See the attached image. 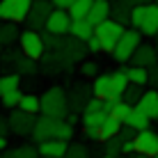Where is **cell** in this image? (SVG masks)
Listing matches in <instances>:
<instances>
[{"instance_id": "cell-46", "label": "cell", "mask_w": 158, "mask_h": 158, "mask_svg": "<svg viewBox=\"0 0 158 158\" xmlns=\"http://www.w3.org/2000/svg\"><path fill=\"white\" fill-rule=\"evenodd\" d=\"M85 135L92 140H99V128H85Z\"/></svg>"}, {"instance_id": "cell-37", "label": "cell", "mask_w": 158, "mask_h": 158, "mask_svg": "<svg viewBox=\"0 0 158 158\" xmlns=\"http://www.w3.org/2000/svg\"><path fill=\"white\" fill-rule=\"evenodd\" d=\"M131 108H133V106H128L124 99H112V108H110V112H108V115H112V117H117L119 122H124V117L128 115Z\"/></svg>"}, {"instance_id": "cell-36", "label": "cell", "mask_w": 158, "mask_h": 158, "mask_svg": "<svg viewBox=\"0 0 158 158\" xmlns=\"http://www.w3.org/2000/svg\"><path fill=\"white\" fill-rule=\"evenodd\" d=\"M21 96H23V92H21V87H19V89H12V92L0 94V101H2V106L7 108V110H14V108H19Z\"/></svg>"}, {"instance_id": "cell-12", "label": "cell", "mask_w": 158, "mask_h": 158, "mask_svg": "<svg viewBox=\"0 0 158 158\" xmlns=\"http://www.w3.org/2000/svg\"><path fill=\"white\" fill-rule=\"evenodd\" d=\"M69 28H71V14L69 9H62V7H53L51 16L46 21V28L48 32H55V35H69Z\"/></svg>"}, {"instance_id": "cell-1", "label": "cell", "mask_w": 158, "mask_h": 158, "mask_svg": "<svg viewBox=\"0 0 158 158\" xmlns=\"http://www.w3.org/2000/svg\"><path fill=\"white\" fill-rule=\"evenodd\" d=\"M71 140L73 138V124H69L64 117H48L39 115L35 122V131H32V142H44V140Z\"/></svg>"}, {"instance_id": "cell-21", "label": "cell", "mask_w": 158, "mask_h": 158, "mask_svg": "<svg viewBox=\"0 0 158 158\" xmlns=\"http://www.w3.org/2000/svg\"><path fill=\"white\" fill-rule=\"evenodd\" d=\"M124 124L131 126V128H135V131H142V128H149V126H151V119L147 117L138 106H133V108L128 110V115L124 117Z\"/></svg>"}, {"instance_id": "cell-17", "label": "cell", "mask_w": 158, "mask_h": 158, "mask_svg": "<svg viewBox=\"0 0 158 158\" xmlns=\"http://www.w3.org/2000/svg\"><path fill=\"white\" fill-rule=\"evenodd\" d=\"M110 12H112V2L110 0H94L89 7V14H87V21L92 25H99L101 21L110 19Z\"/></svg>"}, {"instance_id": "cell-35", "label": "cell", "mask_w": 158, "mask_h": 158, "mask_svg": "<svg viewBox=\"0 0 158 158\" xmlns=\"http://www.w3.org/2000/svg\"><path fill=\"white\" fill-rule=\"evenodd\" d=\"M122 144H124V138L122 135H112V138H108L106 142H103V149H106L108 156H122Z\"/></svg>"}, {"instance_id": "cell-9", "label": "cell", "mask_w": 158, "mask_h": 158, "mask_svg": "<svg viewBox=\"0 0 158 158\" xmlns=\"http://www.w3.org/2000/svg\"><path fill=\"white\" fill-rule=\"evenodd\" d=\"M60 53H62L64 60L69 62V67H76V64H80L87 57V53H89V51H87V41L67 35V41H64V46L60 48Z\"/></svg>"}, {"instance_id": "cell-26", "label": "cell", "mask_w": 158, "mask_h": 158, "mask_svg": "<svg viewBox=\"0 0 158 158\" xmlns=\"http://www.w3.org/2000/svg\"><path fill=\"white\" fill-rule=\"evenodd\" d=\"M2 158H41V156L35 144H21L16 149H7L2 154Z\"/></svg>"}, {"instance_id": "cell-48", "label": "cell", "mask_w": 158, "mask_h": 158, "mask_svg": "<svg viewBox=\"0 0 158 158\" xmlns=\"http://www.w3.org/2000/svg\"><path fill=\"white\" fill-rule=\"evenodd\" d=\"M126 2L131 7H135V5H147V2H151V0H126Z\"/></svg>"}, {"instance_id": "cell-42", "label": "cell", "mask_w": 158, "mask_h": 158, "mask_svg": "<svg viewBox=\"0 0 158 158\" xmlns=\"http://www.w3.org/2000/svg\"><path fill=\"white\" fill-rule=\"evenodd\" d=\"M128 154H135V142L133 140H124V144H122V156H128Z\"/></svg>"}, {"instance_id": "cell-3", "label": "cell", "mask_w": 158, "mask_h": 158, "mask_svg": "<svg viewBox=\"0 0 158 158\" xmlns=\"http://www.w3.org/2000/svg\"><path fill=\"white\" fill-rule=\"evenodd\" d=\"M140 44H142V32H140L138 28H126V30H124V35L119 37L115 51H112L110 55L115 57V62L126 64V62H131V57H133L135 48H138Z\"/></svg>"}, {"instance_id": "cell-20", "label": "cell", "mask_w": 158, "mask_h": 158, "mask_svg": "<svg viewBox=\"0 0 158 158\" xmlns=\"http://www.w3.org/2000/svg\"><path fill=\"white\" fill-rule=\"evenodd\" d=\"M19 37H21L19 23H14V21H2L0 23V48H7L12 44H16Z\"/></svg>"}, {"instance_id": "cell-22", "label": "cell", "mask_w": 158, "mask_h": 158, "mask_svg": "<svg viewBox=\"0 0 158 158\" xmlns=\"http://www.w3.org/2000/svg\"><path fill=\"white\" fill-rule=\"evenodd\" d=\"M69 35L76 37V39L87 41L92 35H94V25L87 19H71V28H69Z\"/></svg>"}, {"instance_id": "cell-18", "label": "cell", "mask_w": 158, "mask_h": 158, "mask_svg": "<svg viewBox=\"0 0 158 158\" xmlns=\"http://www.w3.org/2000/svg\"><path fill=\"white\" fill-rule=\"evenodd\" d=\"M92 92L96 99H110L112 96V76L110 73H99L92 78Z\"/></svg>"}, {"instance_id": "cell-7", "label": "cell", "mask_w": 158, "mask_h": 158, "mask_svg": "<svg viewBox=\"0 0 158 158\" xmlns=\"http://www.w3.org/2000/svg\"><path fill=\"white\" fill-rule=\"evenodd\" d=\"M32 0H0V21L25 23Z\"/></svg>"}, {"instance_id": "cell-40", "label": "cell", "mask_w": 158, "mask_h": 158, "mask_svg": "<svg viewBox=\"0 0 158 158\" xmlns=\"http://www.w3.org/2000/svg\"><path fill=\"white\" fill-rule=\"evenodd\" d=\"M64 158H89V154H87V149L83 144H71L67 149V154H64Z\"/></svg>"}, {"instance_id": "cell-56", "label": "cell", "mask_w": 158, "mask_h": 158, "mask_svg": "<svg viewBox=\"0 0 158 158\" xmlns=\"http://www.w3.org/2000/svg\"><path fill=\"white\" fill-rule=\"evenodd\" d=\"M32 2H35V0H32Z\"/></svg>"}, {"instance_id": "cell-34", "label": "cell", "mask_w": 158, "mask_h": 158, "mask_svg": "<svg viewBox=\"0 0 158 158\" xmlns=\"http://www.w3.org/2000/svg\"><path fill=\"white\" fill-rule=\"evenodd\" d=\"M92 2H94V0H76L71 7H69V14H71V19H87Z\"/></svg>"}, {"instance_id": "cell-43", "label": "cell", "mask_w": 158, "mask_h": 158, "mask_svg": "<svg viewBox=\"0 0 158 158\" xmlns=\"http://www.w3.org/2000/svg\"><path fill=\"white\" fill-rule=\"evenodd\" d=\"M149 83L158 87V64H154V67H149Z\"/></svg>"}, {"instance_id": "cell-33", "label": "cell", "mask_w": 158, "mask_h": 158, "mask_svg": "<svg viewBox=\"0 0 158 158\" xmlns=\"http://www.w3.org/2000/svg\"><path fill=\"white\" fill-rule=\"evenodd\" d=\"M142 94H144V89H142V85H133L131 83L126 89H124V94H122V99L128 103V106H138V101L142 99Z\"/></svg>"}, {"instance_id": "cell-11", "label": "cell", "mask_w": 158, "mask_h": 158, "mask_svg": "<svg viewBox=\"0 0 158 158\" xmlns=\"http://www.w3.org/2000/svg\"><path fill=\"white\" fill-rule=\"evenodd\" d=\"M69 110L71 112H83L85 106L89 103V99L94 96V92H92V85L89 83H76L71 85V89H69Z\"/></svg>"}, {"instance_id": "cell-13", "label": "cell", "mask_w": 158, "mask_h": 158, "mask_svg": "<svg viewBox=\"0 0 158 158\" xmlns=\"http://www.w3.org/2000/svg\"><path fill=\"white\" fill-rule=\"evenodd\" d=\"M41 69H44L46 76H57V73L69 71L73 67H69V62L64 60V55L60 51H46L44 57H41Z\"/></svg>"}, {"instance_id": "cell-14", "label": "cell", "mask_w": 158, "mask_h": 158, "mask_svg": "<svg viewBox=\"0 0 158 158\" xmlns=\"http://www.w3.org/2000/svg\"><path fill=\"white\" fill-rule=\"evenodd\" d=\"M140 32L144 37H156L158 32V5L156 2H147L144 5V19L140 23Z\"/></svg>"}, {"instance_id": "cell-19", "label": "cell", "mask_w": 158, "mask_h": 158, "mask_svg": "<svg viewBox=\"0 0 158 158\" xmlns=\"http://www.w3.org/2000/svg\"><path fill=\"white\" fill-rule=\"evenodd\" d=\"M138 108L149 119H158V89H147L142 99L138 101Z\"/></svg>"}, {"instance_id": "cell-38", "label": "cell", "mask_w": 158, "mask_h": 158, "mask_svg": "<svg viewBox=\"0 0 158 158\" xmlns=\"http://www.w3.org/2000/svg\"><path fill=\"white\" fill-rule=\"evenodd\" d=\"M78 71L85 76V78H94V76H99V62H94V60H83V62L78 64Z\"/></svg>"}, {"instance_id": "cell-28", "label": "cell", "mask_w": 158, "mask_h": 158, "mask_svg": "<svg viewBox=\"0 0 158 158\" xmlns=\"http://www.w3.org/2000/svg\"><path fill=\"white\" fill-rule=\"evenodd\" d=\"M19 108L25 110V112H30V115H39L41 112V101H39L37 94H23L21 101H19Z\"/></svg>"}, {"instance_id": "cell-23", "label": "cell", "mask_w": 158, "mask_h": 158, "mask_svg": "<svg viewBox=\"0 0 158 158\" xmlns=\"http://www.w3.org/2000/svg\"><path fill=\"white\" fill-rule=\"evenodd\" d=\"M124 126V122H119L117 117H112V115H108L106 117V122L99 126V142H106L108 138H112V135H119V131H122Z\"/></svg>"}, {"instance_id": "cell-45", "label": "cell", "mask_w": 158, "mask_h": 158, "mask_svg": "<svg viewBox=\"0 0 158 158\" xmlns=\"http://www.w3.org/2000/svg\"><path fill=\"white\" fill-rule=\"evenodd\" d=\"M0 133H2V135L9 133V119L2 117V115H0Z\"/></svg>"}, {"instance_id": "cell-39", "label": "cell", "mask_w": 158, "mask_h": 158, "mask_svg": "<svg viewBox=\"0 0 158 158\" xmlns=\"http://www.w3.org/2000/svg\"><path fill=\"white\" fill-rule=\"evenodd\" d=\"M23 53L21 51H2L0 53V64H2L5 69H12L14 71V64H16V60H19Z\"/></svg>"}, {"instance_id": "cell-30", "label": "cell", "mask_w": 158, "mask_h": 158, "mask_svg": "<svg viewBox=\"0 0 158 158\" xmlns=\"http://www.w3.org/2000/svg\"><path fill=\"white\" fill-rule=\"evenodd\" d=\"M41 37H44L46 51H60L67 41V35H55V32H48V30H41Z\"/></svg>"}, {"instance_id": "cell-47", "label": "cell", "mask_w": 158, "mask_h": 158, "mask_svg": "<svg viewBox=\"0 0 158 158\" xmlns=\"http://www.w3.org/2000/svg\"><path fill=\"white\" fill-rule=\"evenodd\" d=\"M5 149H7V135H2V133H0V154H2Z\"/></svg>"}, {"instance_id": "cell-16", "label": "cell", "mask_w": 158, "mask_h": 158, "mask_svg": "<svg viewBox=\"0 0 158 158\" xmlns=\"http://www.w3.org/2000/svg\"><path fill=\"white\" fill-rule=\"evenodd\" d=\"M39 156H53V158H64L69 149V140H60V138H53V140H44L39 142Z\"/></svg>"}, {"instance_id": "cell-29", "label": "cell", "mask_w": 158, "mask_h": 158, "mask_svg": "<svg viewBox=\"0 0 158 158\" xmlns=\"http://www.w3.org/2000/svg\"><path fill=\"white\" fill-rule=\"evenodd\" d=\"M108 112L106 110H92V112H83V128H99L106 122Z\"/></svg>"}, {"instance_id": "cell-2", "label": "cell", "mask_w": 158, "mask_h": 158, "mask_svg": "<svg viewBox=\"0 0 158 158\" xmlns=\"http://www.w3.org/2000/svg\"><path fill=\"white\" fill-rule=\"evenodd\" d=\"M41 101V112L39 115L48 117H67L69 115V96L62 87H51L39 96Z\"/></svg>"}, {"instance_id": "cell-25", "label": "cell", "mask_w": 158, "mask_h": 158, "mask_svg": "<svg viewBox=\"0 0 158 158\" xmlns=\"http://www.w3.org/2000/svg\"><path fill=\"white\" fill-rule=\"evenodd\" d=\"M131 5L126 0H115L112 2V12H110V19H115L117 23L122 25H131Z\"/></svg>"}, {"instance_id": "cell-55", "label": "cell", "mask_w": 158, "mask_h": 158, "mask_svg": "<svg viewBox=\"0 0 158 158\" xmlns=\"http://www.w3.org/2000/svg\"><path fill=\"white\" fill-rule=\"evenodd\" d=\"M154 158H158V156H154Z\"/></svg>"}, {"instance_id": "cell-53", "label": "cell", "mask_w": 158, "mask_h": 158, "mask_svg": "<svg viewBox=\"0 0 158 158\" xmlns=\"http://www.w3.org/2000/svg\"><path fill=\"white\" fill-rule=\"evenodd\" d=\"M156 64H158V60H156Z\"/></svg>"}, {"instance_id": "cell-44", "label": "cell", "mask_w": 158, "mask_h": 158, "mask_svg": "<svg viewBox=\"0 0 158 158\" xmlns=\"http://www.w3.org/2000/svg\"><path fill=\"white\" fill-rule=\"evenodd\" d=\"M53 2V7H62V9H69L71 5L76 2V0H51Z\"/></svg>"}, {"instance_id": "cell-10", "label": "cell", "mask_w": 158, "mask_h": 158, "mask_svg": "<svg viewBox=\"0 0 158 158\" xmlns=\"http://www.w3.org/2000/svg\"><path fill=\"white\" fill-rule=\"evenodd\" d=\"M133 142H135V154H144L149 158L158 156V131H151V128L138 131Z\"/></svg>"}, {"instance_id": "cell-32", "label": "cell", "mask_w": 158, "mask_h": 158, "mask_svg": "<svg viewBox=\"0 0 158 158\" xmlns=\"http://www.w3.org/2000/svg\"><path fill=\"white\" fill-rule=\"evenodd\" d=\"M19 87H21V73L9 71V73L0 76V94H5V92H12V89H19Z\"/></svg>"}, {"instance_id": "cell-49", "label": "cell", "mask_w": 158, "mask_h": 158, "mask_svg": "<svg viewBox=\"0 0 158 158\" xmlns=\"http://www.w3.org/2000/svg\"><path fill=\"white\" fill-rule=\"evenodd\" d=\"M101 158H115V156H108V154H106V156H101Z\"/></svg>"}, {"instance_id": "cell-31", "label": "cell", "mask_w": 158, "mask_h": 158, "mask_svg": "<svg viewBox=\"0 0 158 158\" xmlns=\"http://www.w3.org/2000/svg\"><path fill=\"white\" fill-rule=\"evenodd\" d=\"M126 73H128V80L133 85H149V69H144V67H128L126 69Z\"/></svg>"}, {"instance_id": "cell-52", "label": "cell", "mask_w": 158, "mask_h": 158, "mask_svg": "<svg viewBox=\"0 0 158 158\" xmlns=\"http://www.w3.org/2000/svg\"><path fill=\"white\" fill-rule=\"evenodd\" d=\"M0 158H2V154H0Z\"/></svg>"}, {"instance_id": "cell-50", "label": "cell", "mask_w": 158, "mask_h": 158, "mask_svg": "<svg viewBox=\"0 0 158 158\" xmlns=\"http://www.w3.org/2000/svg\"><path fill=\"white\" fill-rule=\"evenodd\" d=\"M41 158H53V156H41Z\"/></svg>"}, {"instance_id": "cell-15", "label": "cell", "mask_w": 158, "mask_h": 158, "mask_svg": "<svg viewBox=\"0 0 158 158\" xmlns=\"http://www.w3.org/2000/svg\"><path fill=\"white\" fill-rule=\"evenodd\" d=\"M156 60H158V51H156V48L149 46V44H140V46L135 48L133 57H131V64L149 69V67H154V64H156Z\"/></svg>"}, {"instance_id": "cell-54", "label": "cell", "mask_w": 158, "mask_h": 158, "mask_svg": "<svg viewBox=\"0 0 158 158\" xmlns=\"http://www.w3.org/2000/svg\"><path fill=\"white\" fill-rule=\"evenodd\" d=\"M156 5H158V0H156Z\"/></svg>"}, {"instance_id": "cell-4", "label": "cell", "mask_w": 158, "mask_h": 158, "mask_svg": "<svg viewBox=\"0 0 158 158\" xmlns=\"http://www.w3.org/2000/svg\"><path fill=\"white\" fill-rule=\"evenodd\" d=\"M124 30H126V25L117 23L115 19H106V21H101L99 25H94V35L99 37L103 53H112L115 51V46H117L119 37L124 35Z\"/></svg>"}, {"instance_id": "cell-5", "label": "cell", "mask_w": 158, "mask_h": 158, "mask_svg": "<svg viewBox=\"0 0 158 158\" xmlns=\"http://www.w3.org/2000/svg\"><path fill=\"white\" fill-rule=\"evenodd\" d=\"M19 44H21V53L28 55L32 60H39L44 57L46 53V46H44V37H41V30H21V37H19Z\"/></svg>"}, {"instance_id": "cell-24", "label": "cell", "mask_w": 158, "mask_h": 158, "mask_svg": "<svg viewBox=\"0 0 158 158\" xmlns=\"http://www.w3.org/2000/svg\"><path fill=\"white\" fill-rule=\"evenodd\" d=\"M112 99H122L124 89L131 85L128 80V73H126V67H119L117 71H112Z\"/></svg>"}, {"instance_id": "cell-6", "label": "cell", "mask_w": 158, "mask_h": 158, "mask_svg": "<svg viewBox=\"0 0 158 158\" xmlns=\"http://www.w3.org/2000/svg\"><path fill=\"white\" fill-rule=\"evenodd\" d=\"M7 119H9V133L12 135H16V138H32L37 115H30V112L21 110V108H14Z\"/></svg>"}, {"instance_id": "cell-27", "label": "cell", "mask_w": 158, "mask_h": 158, "mask_svg": "<svg viewBox=\"0 0 158 158\" xmlns=\"http://www.w3.org/2000/svg\"><path fill=\"white\" fill-rule=\"evenodd\" d=\"M14 71L21 73V76H35L39 71V67H37V60H32L28 55H21L16 60V64H14Z\"/></svg>"}, {"instance_id": "cell-41", "label": "cell", "mask_w": 158, "mask_h": 158, "mask_svg": "<svg viewBox=\"0 0 158 158\" xmlns=\"http://www.w3.org/2000/svg\"><path fill=\"white\" fill-rule=\"evenodd\" d=\"M87 51H89L92 55H99V53H103L101 41H99V37H96V35H92L89 39H87Z\"/></svg>"}, {"instance_id": "cell-8", "label": "cell", "mask_w": 158, "mask_h": 158, "mask_svg": "<svg viewBox=\"0 0 158 158\" xmlns=\"http://www.w3.org/2000/svg\"><path fill=\"white\" fill-rule=\"evenodd\" d=\"M53 12V2L51 0H35L28 12V19H25V23H28V28L32 30H44L46 28V21L48 16Z\"/></svg>"}, {"instance_id": "cell-51", "label": "cell", "mask_w": 158, "mask_h": 158, "mask_svg": "<svg viewBox=\"0 0 158 158\" xmlns=\"http://www.w3.org/2000/svg\"><path fill=\"white\" fill-rule=\"evenodd\" d=\"M156 39H158V32H156Z\"/></svg>"}]
</instances>
